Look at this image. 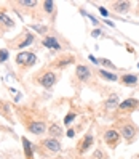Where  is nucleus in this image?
<instances>
[{"instance_id":"1","label":"nucleus","mask_w":139,"mask_h":159,"mask_svg":"<svg viewBox=\"0 0 139 159\" xmlns=\"http://www.w3.org/2000/svg\"><path fill=\"white\" fill-rule=\"evenodd\" d=\"M37 61V57L31 52H21L16 55V63L19 64V66H32V64Z\"/></svg>"},{"instance_id":"2","label":"nucleus","mask_w":139,"mask_h":159,"mask_svg":"<svg viewBox=\"0 0 139 159\" xmlns=\"http://www.w3.org/2000/svg\"><path fill=\"white\" fill-rule=\"evenodd\" d=\"M39 84H40V85H43L45 89H51L54 84H56V74L51 72V71L43 72L42 76L39 77Z\"/></svg>"},{"instance_id":"3","label":"nucleus","mask_w":139,"mask_h":159,"mask_svg":"<svg viewBox=\"0 0 139 159\" xmlns=\"http://www.w3.org/2000/svg\"><path fill=\"white\" fill-rule=\"evenodd\" d=\"M75 76L80 82H88L91 79V69L85 66V64H78L75 68Z\"/></svg>"},{"instance_id":"4","label":"nucleus","mask_w":139,"mask_h":159,"mask_svg":"<svg viewBox=\"0 0 139 159\" xmlns=\"http://www.w3.org/2000/svg\"><path fill=\"white\" fill-rule=\"evenodd\" d=\"M118 138H120V134L117 132V130H114V129L106 130V134H104V140H106V143H107V145H110V146L117 145Z\"/></svg>"},{"instance_id":"5","label":"nucleus","mask_w":139,"mask_h":159,"mask_svg":"<svg viewBox=\"0 0 139 159\" xmlns=\"http://www.w3.org/2000/svg\"><path fill=\"white\" fill-rule=\"evenodd\" d=\"M27 129H29V132H32L35 135H42L46 130V125H45V122H42V120H35V122H31L29 125H27Z\"/></svg>"},{"instance_id":"6","label":"nucleus","mask_w":139,"mask_h":159,"mask_svg":"<svg viewBox=\"0 0 139 159\" xmlns=\"http://www.w3.org/2000/svg\"><path fill=\"white\" fill-rule=\"evenodd\" d=\"M43 45L46 47V48H50V50H61L59 40L56 39V37H53V35L45 37V39H43Z\"/></svg>"},{"instance_id":"7","label":"nucleus","mask_w":139,"mask_h":159,"mask_svg":"<svg viewBox=\"0 0 139 159\" xmlns=\"http://www.w3.org/2000/svg\"><path fill=\"white\" fill-rule=\"evenodd\" d=\"M74 60H75L74 55H64V57H59L56 61H54V66L56 68H66V66H69V64L74 63Z\"/></svg>"},{"instance_id":"8","label":"nucleus","mask_w":139,"mask_h":159,"mask_svg":"<svg viewBox=\"0 0 139 159\" xmlns=\"http://www.w3.org/2000/svg\"><path fill=\"white\" fill-rule=\"evenodd\" d=\"M43 146L48 149V151H51V153H58L59 149H61V143L58 142L56 138H48V140H45V142H43Z\"/></svg>"},{"instance_id":"9","label":"nucleus","mask_w":139,"mask_h":159,"mask_svg":"<svg viewBox=\"0 0 139 159\" xmlns=\"http://www.w3.org/2000/svg\"><path fill=\"white\" fill-rule=\"evenodd\" d=\"M139 106V101L137 100H134V98H126L125 101H122L120 103V109L122 111H131V109H136Z\"/></svg>"},{"instance_id":"10","label":"nucleus","mask_w":139,"mask_h":159,"mask_svg":"<svg viewBox=\"0 0 139 159\" xmlns=\"http://www.w3.org/2000/svg\"><path fill=\"white\" fill-rule=\"evenodd\" d=\"M104 106H106V109L107 111H110V109H115L117 106H120V100H118V95H110L107 100H106V103H104Z\"/></svg>"},{"instance_id":"11","label":"nucleus","mask_w":139,"mask_h":159,"mask_svg":"<svg viewBox=\"0 0 139 159\" xmlns=\"http://www.w3.org/2000/svg\"><path fill=\"white\" fill-rule=\"evenodd\" d=\"M122 135H123L126 140H131V138L136 135L134 125H131V124H123V125H122Z\"/></svg>"},{"instance_id":"12","label":"nucleus","mask_w":139,"mask_h":159,"mask_svg":"<svg viewBox=\"0 0 139 159\" xmlns=\"http://www.w3.org/2000/svg\"><path fill=\"white\" fill-rule=\"evenodd\" d=\"M137 76H134V74H125V76H122V84H125V85L128 87H134L137 84Z\"/></svg>"},{"instance_id":"13","label":"nucleus","mask_w":139,"mask_h":159,"mask_svg":"<svg viewBox=\"0 0 139 159\" xmlns=\"http://www.w3.org/2000/svg\"><path fill=\"white\" fill-rule=\"evenodd\" d=\"M91 145H93V135H86L85 138H83V142H82V145H80L78 151H80V153H86L88 149L91 148Z\"/></svg>"},{"instance_id":"14","label":"nucleus","mask_w":139,"mask_h":159,"mask_svg":"<svg viewBox=\"0 0 139 159\" xmlns=\"http://www.w3.org/2000/svg\"><path fill=\"white\" fill-rule=\"evenodd\" d=\"M112 8H114V11H117V13H125V11L129 10V2H115L112 5Z\"/></svg>"},{"instance_id":"15","label":"nucleus","mask_w":139,"mask_h":159,"mask_svg":"<svg viewBox=\"0 0 139 159\" xmlns=\"http://www.w3.org/2000/svg\"><path fill=\"white\" fill-rule=\"evenodd\" d=\"M98 74L101 77H104L106 80H110V82H115L118 77H117V74H114V72H109V71H106V69H99L98 71Z\"/></svg>"},{"instance_id":"16","label":"nucleus","mask_w":139,"mask_h":159,"mask_svg":"<svg viewBox=\"0 0 139 159\" xmlns=\"http://www.w3.org/2000/svg\"><path fill=\"white\" fill-rule=\"evenodd\" d=\"M34 42V35L32 34H26V37H24V40H21L19 43H18L16 47L18 48H24V47H27V45H31Z\"/></svg>"},{"instance_id":"17","label":"nucleus","mask_w":139,"mask_h":159,"mask_svg":"<svg viewBox=\"0 0 139 159\" xmlns=\"http://www.w3.org/2000/svg\"><path fill=\"white\" fill-rule=\"evenodd\" d=\"M23 146H24V153H26L27 159H32V146L27 138H23Z\"/></svg>"},{"instance_id":"18","label":"nucleus","mask_w":139,"mask_h":159,"mask_svg":"<svg viewBox=\"0 0 139 159\" xmlns=\"http://www.w3.org/2000/svg\"><path fill=\"white\" fill-rule=\"evenodd\" d=\"M0 23L5 24L6 27H13V26H15V21L11 20L10 16H6L5 13H0Z\"/></svg>"},{"instance_id":"19","label":"nucleus","mask_w":139,"mask_h":159,"mask_svg":"<svg viewBox=\"0 0 139 159\" xmlns=\"http://www.w3.org/2000/svg\"><path fill=\"white\" fill-rule=\"evenodd\" d=\"M48 132H50V135H53V137H59V135H62V129H61L58 124H51L50 129H48Z\"/></svg>"},{"instance_id":"20","label":"nucleus","mask_w":139,"mask_h":159,"mask_svg":"<svg viewBox=\"0 0 139 159\" xmlns=\"http://www.w3.org/2000/svg\"><path fill=\"white\" fill-rule=\"evenodd\" d=\"M43 10L46 13H53L54 10V2H51V0H46V2H43Z\"/></svg>"},{"instance_id":"21","label":"nucleus","mask_w":139,"mask_h":159,"mask_svg":"<svg viewBox=\"0 0 139 159\" xmlns=\"http://www.w3.org/2000/svg\"><path fill=\"white\" fill-rule=\"evenodd\" d=\"M19 5L26 7V8H32V7H37V2H35V0H21Z\"/></svg>"},{"instance_id":"22","label":"nucleus","mask_w":139,"mask_h":159,"mask_svg":"<svg viewBox=\"0 0 139 159\" xmlns=\"http://www.w3.org/2000/svg\"><path fill=\"white\" fill-rule=\"evenodd\" d=\"M75 117H77L75 113H69V114L66 116V119H64V124H66V125H70L72 120H75Z\"/></svg>"},{"instance_id":"23","label":"nucleus","mask_w":139,"mask_h":159,"mask_svg":"<svg viewBox=\"0 0 139 159\" xmlns=\"http://www.w3.org/2000/svg\"><path fill=\"white\" fill-rule=\"evenodd\" d=\"M99 63H101V64H104L106 68H110V69H115V64H114L112 61H109L107 58H101V60H99Z\"/></svg>"},{"instance_id":"24","label":"nucleus","mask_w":139,"mask_h":159,"mask_svg":"<svg viewBox=\"0 0 139 159\" xmlns=\"http://www.w3.org/2000/svg\"><path fill=\"white\" fill-rule=\"evenodd\" d=\"M6 60H8V50L2 48L0 50V63H5Z\"/></svg>"},{"instance_id":"25","label":"nucleus","mask_w":139,"mask_h":159,"mask_svg":"<svg viewBox=\"0 0 139 159\" xmlns=\"http://www.w3.org/2000/svg\"><path fill=\"white\" fill-rule=\"evenodd\" d=\"M32 29H35V31H39L40 34L46 32V27H45V26H37V24H34V26H32Z\"/></svg>"},{"instance_id":"26","label":"nucleus","mask_w":139,"mask_h":159,"mask_svg":"<svg viewBox=\"0 0 139 159\" xmlns=\"http://www.w3.org/2000/svg\"><path fill=\"white\" fill-rule=\"evenodd\" d=\"M99 13L103 15V16H107V15H109V13H107V10H106L104 7H99Z\"/></svg>"},{"instance_id":"27","label":"nucleus","mask_w":139,"mask_h":159,"mask_svg":"<svg viewBox=\"0 0 139 159\" xmlns=\"http://www.w3.org/2000/svg\"><path fill=\"white\" fill-rule=\"evenodd\" d=\"M67 137H70V138L75 137V130H74V129H69V130H67Z\"/></svg>"},{"instance_id":"28","label":"nucleus","mask_w":139,"mask_h":159,"mask_svg":"<svg viewBox=\"0 0 139 159\" xmlns=\"http://www.w3.org/2000/svg\"><path fill=\"white\" fill-rule=\"evenodd\" d=\"M101 32H103V31H99V29H95V31H93V37H98V35H101Z\"/></svg>"},{"instance_id":"29","label":"nucleus","mask_w":139,"mask_h":159,"mask_svg":"<svg viewBox=\"0 0 139 159\" xmlns=\"http://www.w3.org/2000/svg\"><path fill=\"white\" fill-rule=\"evenodd\" d=\"M88 58H90V60H91L93 63H95V64H98V63H99V60H98V58H95V57H93V55H90Z\"/></svg>"},{"instance_id":"30","label":"nucleus","mask_w":139,"mask_h":159,"mask_svg":"<svg viewBox=\"0 0 139 159\" xmlns=\"http://www.w3.org/2000/svg\"><path fill=\"white\" fill-rule=\"evenodd\" d=\"M88 18L93 21V24H98V20H95V16H91V15H88Z\"/></svg>"}]
</instances>
